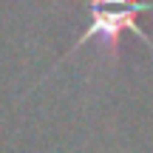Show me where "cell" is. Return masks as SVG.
Masks as SVG:
<instances>
[{
    "mask_svg": "<svg viewBox=\"0 0 153 153\" xmlns=\"http://www.w3.org/2000/svg\"><path fill=\"white\" fill-rule=\"evenodd\" d=\"M139 14H142V9H91V23H88L85 31L76 37V43L65 51V57H71L76 48H82V45L91 43V40H99V43L111 51V57H116L119 54V37L125 31L136 34L142 43H148L153 48V40L142 31V26H139Z\"/></svg>",
    "mask_w": 153,
    "mask_h": 153,
    "instance_id": "obj_1",
    "label": "cell"
},
{
    "mask_svg": "<svg viewBox=\"0 0 153 153\" xmlns=\"http://www.w3.org/2000/svg\"><path fill=\"white\" fill-rule=\"evenodd\" d=\"M91 9H142L153 11V0H88Z\"/></svg>",
    "mask_w": 153,
    "mask_h": 153,
    "instance_id": "obj_2",
    "label": "cell"
}]
</instances>
